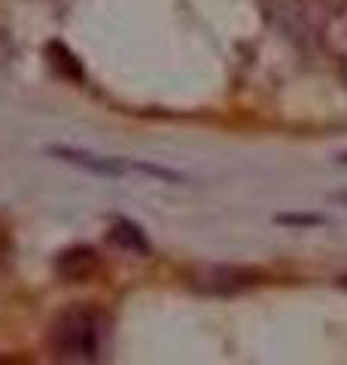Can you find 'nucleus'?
I'll use <instances>...</instances> for the list:
<instances>
[{"mask_svg": "<svg viewBox=\"0 0 347 365\" xmlns=\"http://www.w3.org/2000/svg\"><path fill=\"white\" fill-rule=\"evenodd\" d=\"M46 58H49V64L61 76H67V79H83V67H79V61L74 58V52L67 49L64 43L52 40L49 46H46Z\"/></svg>", "mask_w": 347, "mask_h": 365, "instance_id": "0eeeda50", "label": "nucleus"}, {"mask_svg": "<svg viewBox=\"0 0 347 365\" xmlns=\"http://www.w3.org/2000/svg\"><path fill=\"white\" fill-rule=\"evenodd\" d=\"M13 55H16L13 40H9V34L0 28V64H9V61H13Z\"/></svg>", "mask_w": 347, "mask_h": 365, "instance_id": "9d476101", "label": "nucleus"}, {"mask_svg": "<svg viewBox=\"0 0 347 365\" xmlns=\"http://www.w3.org/2000/svg\"><path fill=\"white\" fill-rule=\"evenodd\" d=\"M277 222H283V225H320L323 220H320V216H293V213H283V216H277Z\"/></svg>", "mask_w": 347, "mask_h": 365, "instance_id": "6e6552de", "label": "nucleus"}, {"mask_svg": "<svg viewBox=\"0 0 347 365\" xmlns=\"http://www.w3.org/2000/svg\"><path fill=\"white\" fill-rule=\"evenodd\" d=\"M262 280L259 271L253 268H241V265H211V268H201L198 274L192 277V287L201 289L207 295H238L250 287H256Z\"/></svg>", "mask_w": 347, "mask_h": 365, "instance_id": "7ed1b4c3", "label": "nucleus"}, {"mask_svg": "<svg viewBox=\"0 0 347 365\" xmlns=\"http://www.w3.org/2000/svg\"><path fill=\"white\" fill-rule=\"evenodd\" d=\"M107 338V317L91 304H71L52 319L49 350L64 362H95Z\"/></svg>", "mask_w": 347, "mask_h": 365, "instance_id": "f257e3e1", "label": "nucleus"}, {"mask_svg": "<svg viewBox=\"0 0 347 365\" xmlns=\"http://www.w3.org/2000/svg\"><path fill=\"white\" fill-rule=\"evenodd\" d=\"M338 162H341V165H347V153H341V155H338Z\"/></svg>", "mask_w": 347, "mask_h": 365, "instance_id": "9b49d317", "label": "nucleus"}, {"mask_svg": "<svg viewBox=\"0 0 347 365\" xmlns=\"http://www.w3.org/2000/svg\"><path fill=\"white\" fill-rule=\"evenodd\" d=\"M265 13L293 43L311 46L323 40L335 21V0H262Z\"/></svg>", "mask_w": 347, "mask_h": 365, "instance_id": "f03ea898", "label": "nucleus"}, {"mask_svg": "<svg viewBox=\"0 0 347 365\" xmlns=\"http://www.w3.org/2000/svg\"><path fill=\"white\" fill-rule=\"evenodd\" d=\"M110 241H113L116 247L129 250V253H141V256L149 253V241L144 237V232H141V228H137L134 222H129V220H116V222H113Z\"/></svg>", "mask_w": 347, "mask_h": 365, "instance_id": "423d86ee", "label": "nucleus"}, {"mask_svg": "<svg viewBox=\"0 0 347 365\" xmlns=\"http://www.w3.org/2000/svg\"><path fill=\"white\" fill-rule=\"evenodd\" d=\"M55 268H58V274H61L64 280L83 283L98 271V253L95 250H89V247H74V250H67V253L58 256Z\"/></svg>", "mask_w": 347, "mask_h": 365, "instance_id": "39448f33", "label": "nucleus"}, {"mask_svg": "<svg viewBox=\"0 0 347 365\" xmlns=\"http://www.w3.org/2000/svg\"><path fill=\"white\" fill-rule=\"evenodd\" d=\"M46 153L58 155L67 165H76V168H83V170H91V174H101V177H122V174H129V168H131V165H125L122 158H107V155L83 153V150H74V146H49Z\"/></svg>", "mask_w": 347, "mask_h": 365, "instance_id": "20e7f679", "label": "nucleus"}, {"mask_svg": "<svg viewBox=\"0 0 347 365\" xmlns=\"http://www.w3.org/2000/svg\"><path fill=\"white\" fill-rule=\"evenodd\" d=\"M335 55H338V67H341V76L347 79V21L341 28V37H338V49H335Z\"/></svg>", "mask_w": 347, "mask_h": 365, "instance_id": "1a4fd4ad", "label": "nucleus"}]
</instances>
